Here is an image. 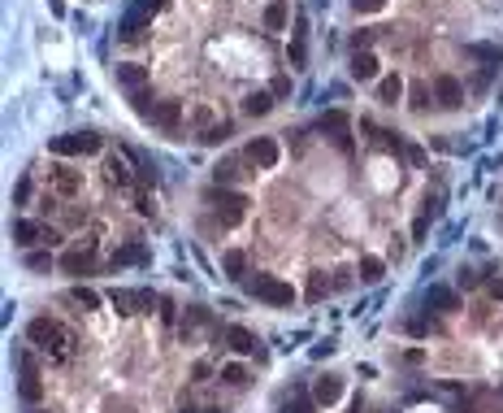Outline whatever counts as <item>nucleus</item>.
Returning a JSON list of instances; mask_svg holds the SVG:
<instances>
[{
	"instance_id": "393cba45",
	"label": "nucleus",
	"mask_w": 503,
	"mask_h": 413,
	"mask_svg": "<svg viewBox=\"0 0 503 413\" xmlns=\"http://www.w3.org/2000/svg\"><path fill=\"white\" fill-rule=\"evenodd\" d=\"M226 339H230L235 352H252V348H256V335L243 331V327H226Z\"/></svg>"
},
{
	"instance_id": "20e7f679",
	"label": "nucleus",
	"mask_w": 503,
	"mask_h": 413,
	"mask_svg": "<svg viewBox=\"0 0 503 413\" xmlns=\"http://www.w3.org/2000/svg\"><path fill=\"white\" fill-rule=\"evenodd\" d=\"M161 135H178V126H183V105L178 100H156V109H152V118H148Z\"/></svg>"
},
{
	"instance_id": "a19ab883",
	"label": "nucleus",
	"mask_w": 503,
	"mask_h": 413,
	"mask_svg": "<svg viewBox=\"0 0 503 413\" xmlns=\"http://www.w3.org/2000/svg\"><path fill=\"white\" fill-rule=\"evenodd\" d=\"M486 296H490V300H503V279H490V283H486Z\"/></svg>"
},
{
	"instance_id": "ea45409f",
	"label": "nucleus",
	"mask_w": 503,
	"mask_h": 413,
	"mask_svg": "<svg viewBox=\"0 0 503 413\" xmlns=\"http://www.w3.org/2000/svg\"><path fill=\"white\" fill-rule=\"evenodd\" d=\"M308 296H313V300H321V296H325V279H321V274H313V287H308Z\"/></svg>"
},
{
	"instance_id": "f257e3e1",
	"label": "nucleus",
	"mask_w": 503,
	"mask_h": 413,
	"mask_svg": "<svg viewBox=\"0 0 503 413\" xmlns=\"http://www.w3.org/2000/svg\"><path fill=\"white\" fill-rule=\"evenodd\" d=\"M26 335H31V344H35L39 352H52V357H70V344H74V335H70L57 318H35Z\"/></svg>"
},
{
	"instance_id": "4be33fe9",
	"label": "nucleus",
	"mask_w": 503,
	"mask_h": 413,
	"mask_svg": "<svg viewBox=\"0 0 503 413\" xmlns=\"http://www.w3.org/2000/svg\"><path fill=\"white\" fill-rule=\"evenodd\" d=\"M221 270H226L230 279H243L248 274V257L239 248H226V252H221Z\"/></svg>"
},
{
	"instance_id": "e433bc0d",
	"label": "nucleus",
	"mask_w": 503,
	"mask_h": 413,
	"mask_svg": "<svg viewBox=\"0 0 503 413\" xmlns=\"http://www.w3.org/2000/svg\"><path fill=\"white\" fill-rule=\"evenodd\" d=\"M313 404H317V400H308V396H300L295 404H287V413H313Z\"/></svg>"
},
{
	"instance_id": "58836bf2",
	"label": "nucleus",
	"mask_w": 503,
	"mask_h": 413,
	"mask_svg": "<svg viewBox=\"0 0 503 413\" xmlns=\"http://www.w3.org/2000/svg\"><path fill=\"white\" fill-rule=\"evenodd\" d=\"M26 266H31V270H48L52 262H48V257H44V252H31V257H26Z\"/></svg>"
},
{
	"instance_id": "f704fd0d",
	"label": "nucleus",
	"mask_w": 503,
	"mask_h": 413,
	"mask_svg": "<svg viewBox=\"0 0 503 413\" xmlns=\"http://www.w3.org/2000/svg\"><path fill=\"white\" fill-rule=\"evenodd\" d=\"M269 91H273L278 100H283V96H291V79H287V74H278V79L269 83Z\"/></svg>"
},
{
	"instance_id": "7ed1b4c3",
	"label": "nucleus",
	"mask_w": 503,
	"mask_h": 413,
	"mask_svg": "<svg viewBox=\"0 0 503 413\" xmlns=\"http://www.w3.org/2000/svg\"><path fill=\"white\" fill-rule=\"evenodd\" d=\"M57 157H96V152H104V135L96 131H74V135H57L48 144Z\"/></svg>"
},
{
	"instance_id": "f03ea898",
	"label": "nucleus",
	"mask_w": 503,
	"mask_h": 413,
	"mask_svg": "<svg viewBox=\"0 0 503 413\" xmlns=\"http://www.w3.org/2000/svg\"><path fill=\"white\" fill-rule=\"evenodd\" d=\"M248 292H252L256 300L273 304V309H291V304H295V287L283 283V279H273V274H252V279H248Z\"/></svg>"
},
{
	"instance_id": "a211bd4d",
	"label": "nucleus",
	"mask_w": 503,
	"mask_h": 413,
	"mask_svg": "<svg viewBox=\"0 0 503 413\" xmlns=\"http://www.w3.org/2000/svg\"><path fill=\"white\" fill-rule=\"evenodd\" d=\"M273 100H278L273 91H252V96L243 100V114H248V118H265V114L273 109Z\"/></svg>"
},
{
	"instance_id": "423d86ee",
	"label": "nucleus",
	"mask_w": 503,
	"mask_h": 413,
	"mask_svg": "<svg viewBox=\"0 0 503 413\" xmlns=\"http://www.w3.org/2000/svg\"><path fill=\"white\" fill-rule=\"evenodd\" d=\"M434 100H438L442 109L464 105V87H460V79H456V74H438V79H434Z\"/></svg>"
},
{
	"instance_id": "6ab92c4d",
	"label": "nucleus",
	"mask_w": 503,
	"mask_h": 413,
	"mask_svg": "<svg viewBox=\"0 0 503 413\" xmlns=\"http://www.w3.org/2000/svg\"><path fill=\"white\" fill-rule=\"evenodd\" d=\"M239 170H243V166H239V157L217 161V166H213V183H217V187H230V183H239Z\"/></svg>"
},
{
	"instance_id": "f3484780",
	"label": "nucleus",
	"mask_w": 503,
	"mask_h": 413,
	"mask_svg": "<svg viewBox=\"0 0 503 413\" xmlns=\"http://www.w3.org/2000/svg\"><path fill=\"white\" fill-rule=\"evenodd\" d=\"M18 392H22V400H31V404L44 396V387H39V374L31 370V357H22V387H18Z\"/></svg>"
},
{
	"instance_id": "9b49d317",
	"label": "nucleus",
	"mask_w": 503,
	"mask_h": 413,
	"mask_svg": "<svg viewBox=\"0 0 503 413\" xmlns=\"http://www.w3.org/2000/svg\"><path fill=\"white\" fill-rule=\"evenodd\" d=\"M52 191H57V196H78V191H83V174L70 170V166L52 170Z\"/></svg>"
},
{
	"instance_id": "4468645a",
	"label": "nucleus",
	"mask_w": 503,
	"mask_h": 413,
	"mask_svg": "<svg viewBox=\"0 0 503 413\" xmlns=\"http://www.w3.org/2000/svg\"><path fill=\"white\" fill-rule=\"evenodd\" d=\"M287 22H291V5L287 0H269L265 5V31H287Z\"/></svg>"
},
{
	"instance_id": "2eb2a0df",
	"label": "nucleus",
	"mask_w": 503,
	"mask_h": 413,
	"mask_svg": "<svg viewBox=\"0 0 503 413\" xmlns=\"http://www.w3.org/2000/svg\"><path fill=\"white\" fill-rule=\"evenodd\" d=\"M352 79L356 83H373L377 79V57L373 53H352Z\"/></svg>"
},
{
	"instance_id": "dca6fc26",
	"label": "nucleus",
	"mask_w": 503,
	"mask_h": 413,
	"mask_svg": "<svg viewBox=\"0 0 503 413\" xmlns=\"http://www.w3.org/2000/svg\"><path fill=\"white\" fill-rule=\"evenodd\" d=\"M14 244H22V248L44 244V227H39V222H31V218H18V222H14Z\"/></svg>"
},
{
	"instance_id": "aec40b11",
	"label": "nucleus",
	"mask_w": 503,
	"mask_h": 413,
	"mask_svg": "<svg viewBox=\"0 0 503 413\" xmlns=\"http://www.w3.org/2000/svg\"><path fill=\"white\" fill-rule=\"evenodd\" d=\"M204 327H213V314H208V309H187V318H183V339H191V335L204 331Z\"/></svg>"
},
{
	"instance_id": "2f4dec72",
	"label": "nucleus",
	"mask_w": 503,
	"mask_h": 413,
	"mask_svg": "<svg viewBox=\"0 0 503 413\" xmlns=\"http://www.w3.org/2000/svg\"><path fill=\"white\" fill-rule=\"evenodd\" d=\"M70 296H74V300H78V304H83V309H100V296H96V292H91V287H74V292H70Z\"/></svg>"
},
{
	"instance_id": "79ce46f5",
	"label": "nucleus",
	"mask_w": 503,
	"mask_h": 413,
	"mask_svg": "<svg viewBox=\"0 0 503 413\" xmlns=\"http://www.w3.org/2000/svg\"><path fill=\"white\" fill-rule=\"evenodd\" d=\"M52 244H61V231L57 227H44V248H52Z\"/></svg>"
},
{
	"instance_id": "473e14b6",
	"label": "nucleus",
	"mask_w": 503,
	"mask_h": 413,
	"mask_svg": "<svg viewBox=\"0 0 503 413\" xmlns=\"http://www.w3.org/2000/svg\"><path fill=\"white\" fill-rule=\"evenodd\" d=\"M352 9H356V14H382L386 0H352Z\"/></svg>"
},
{
	"instance_id": "b1692460",
	"label": "nucleus",
	"mask_w": 503,
	"mask_h": 413,
	"mask_svg": "<svg viewBox=\"0 0 503 413\" xmlns=\"http://www.w3.org/2000/svg\"><path fill=\"white\" fill-rule=\"evenodd\" d=\"M425 304H434V309H438V314H456V296H452V292H447V287H430Z\"/></svg>"
},
{
	"instance_id": "c756f323",
	"label": "nucleus",
	"mask_w": 503,
	"mask_h": 413,
	"mask_svg": "<svg viewBox=\"0 0 503 413\" xmlns=\"http://www.w3.org/2000/svg\"><path fill=\"white\" fill-rule=\"evenodd\" d=\"M191 126H200V131L217 126V122H213V109H208V105H195V109H191Z\"/></svg>"
},
{
	"instance_id": "c85d7f7f",
	"label": "nucleus",
	"mask_w": 503,
	"mask_h": 413,
	"mask_svg": "<svg viewBox=\"0 0 503 413\" xmlns=\"http://www.w3.org/2000/svg\"><path fill=\"white\" fill-rule=\"evenodd\" d=\"M131 262H143V248H139V244H131V248H122V252L113 257V270H118V266H131Z\"/></svg>"
},
{
	"instance_id": "a878e982",
	"label": "nucleus",
	"mask_w": 503,
	"mask_h": 413,
	"mask_svg": "<svg viewBox=\"0 0 503 413\" xmlns=\"http://www.w3.org/2000/svg\"><path fill=\"white\" fill-rule=\"evenodd\" d=\"M386 274V262H382V257H360V279L365 283H377Z\"/></svg>"
},
{
	"instance_id": "7c9ffc66",
	"label": "nucleus",
	"mask_w": 503,
	"mask_h": 413,
	"mask_svg": "<svg viewBox=\"0 0 503 413\" xmlns=\"http://www.w3.org/2000/svg\"><path fill=\"white\" fill-rule=\"evenodd\" d=\"M221 379H226L230 387H243V383H248V370H243V366H221Z\"/></svg>"
},
{
	"instance_id": "c03bdc74",
	"label": "nucleus",
	"mask_w": 503,
	"mask_h": 413,
	"mask_svg": "<svg viewBox=\"0 0 503 413\" xmlns=\"http://www.w3.org/2000/svg\"><path fill=\"white\" fill-rule=\"evenodd\" d=\"M14 200H18V204H26V200H31V183H26V179L18 183V191H14Z\"/></svg>"
},
{
	"instance_id": "ddd939ff",
	"label": "nucleus",
	"mask_w": 503,
	"mask_h": 413,
	"mask_svg": "<svg viewBox=\"0 0 503 413\" xmlns=\"http://www.w3.org/2000/svg\"><path fill=\"white\" fill-rule=\"evenodd\" d=\"M321 131H334V139H339L343 152L352 148V139H347V114H343V109H330V114L321 118Z\"/></svg>"
},
{
	"instance_id": "5701e85b",
	"label": "nucleus",
	"mask_w": 503,
	"mask_h": 413,
	"mask_svg": "<svg viewBox=\"0 0 503 413\" xmlns=\"http://www.w3.org/2000/svg\"><path fill=\"white\" fill-rule=\"evenodd\" d=\"M61 270H66V274H87V270H91V248L66 252V257H61Z\"/></svg>"
},
{
	"instance_id": "a18cd8bd",
	"label": "nucleus",
	"mask_w": 503,
	"mask_h": 413,
	"mask_svg": "<svg viewBox=\"0 0 503 413\" xmlns=\"http://www.w3.org/2000/svg\"><path fill=\"white\" fill-rule=\"evenodd\" d=\"M200 413H221V409H213V404H208V409H200Z\"/></svg>"
},
{
	"instance_id": "cd10ccee",
	"label": "nucleus",
	"mask_w": 503,
	"mask_h": 413,
	"mask_svg": "<svg viewBox=\"0 0 503 413\" xmlns=\"http://www.w3.org/2000/svg\"><path fill=\"white\" fill-rule=\"evenodd\" d=\"M108 179H113L118 187H131V166L122 157H108Z\"/></svg>"
},
{
	"instance_id": "72a5a7b5",
	"label": "nucleus",
	"mask_w": 503,
	"mask_h": 413,
	"mask_svg": "<svg viewBox=\"0 0 503 413\" xmlns=\"http://www.w3.org/2000/svg\"><path fill=\"white\" fill-rule=\"evenodd\" d=\"M161 5H165V0H135V14L152 18V14H161Z\"/></svg>"
},
{
	"instance_id": "1a4fd4ad",
	"label": "nucleus",
	"mask_w": 503,
	"mask_h": 413,
	"mask_svg": "<svg viewBox=\"0 0 503 413\" xmlns=\"http://www.w3.org/2000/svg\"><path fill=\"white\" fill-rule=\"evenodd\" d=\"M113 79L135 96V91H143V83H148V70L139 66V61H122V66H113Z\"/></svg>"
},
{
	"instance_id": "0eeeda50",
	"label": "nucleus",
	"mask_w": 503,
	"mask_h": 413,
	"mask_svg": "<svg viewBox=\"0 0 503 413\" xmlns=\"http://www.w3.org/2000/svg\"><path fill=\"white\" fill-rule=\"evenodd\" d=\"M313 400L321 404V409H334L343 400V379L339 374H321L317 383H313Z\"/></svg>"
},
{
	"instance_id": "6e6552de",
	"label": "nucleus",
	"mask_w": 503,
	"mask_h": 413,
	"mask_svg": "<svg viewBox=\"0 0 503 413\" xmlns=\"http://www.w3.org/2000/svg\"><path fill=\"white\" fill-rule=\"evenodd\" d=\"M108 300H113L118 314H139V309H152V292H126V287H118Z\"/></svg>"
},
{
	"instance_id": "37998d69",
	"label": "nucleus",
	"mask_w": 503,
	"mask_h": 413,
	"mask_svg": "<svg viewBox=\"0 0 503 413\" xmlns=\"http://www.w3.org/2000/svg\"><path fill=\"white\" fill-rule=\"evenodd\" d=\"M191 374H195V383H204V379L213 374V366H208V361H195V370H191Z\"/></svg>"
},
{
	"instance_id": "f8f14e48",
	"label": "nucleus",
	"mask_w": 503,
	"mask_h": 413,
	"mask_svg": "<svg viewBox=\"0 0 503 413\" xmlns=\"http://www.w3.org/2000/svg\"><path fill=\"white\" fill-rule=\"evenodd\" d=\"M148 22H152V18H143V14H135V9H131V18L122 22L118 39H122V44H143V39H148Z\"/></svg>"
},
{
	"instance_id": "c9c22d12",
	"label": "nucleus",
	"mask_w": 503,
	"mask_h": 413,
	"mask_svg": "<svg viewBox=\"0 0 503 413\" xmlns=\"http://www.w3.org/2000/svg\"><path fill=\"white\" fill-rule=\"evenodd\" d=\"M430 105V87H412V109H425Z\"/></svg>"
},
{
	"instance_id": "bb28decb",
	"label": "nucleus",
	"mask_w": 503,
	"mask_h": 413,
	"mask_svg": "<svg viewBox=\"0 0 503 413\" xmlns=\"http://www.w3.org/2000/svg\"><path fill=\"white\" fill-rule=\"evenodd\" d=\"M230 135H235V122H217V126H208L200 139H204V144H226Z\"/></svg>"
},
{
	"instance_id": "39448f33",
	"label": "nucleus",
	"mask_w": 503,
	"mask_h": 413,
	"mask_svg": "<svg viewBox=\"0 0 503 413\" xmlns=\"http://www.w3.org/2000/svg\"><path fill=\"white\" fill-rule=\"evenodd\" d=\"M278 157H283V148H278L269 135H260V139H252V144H248V161H252L256 170H273V166H278Z\"/></svg>"
},
{
	"instance_id": "49530a36",
	"label": "nucleus",
	"mask_w": 503,
	"mask_h": 413,
	"mask_svg": "<svg viewBox=\"0 0 503 413\" xmlns=\"http://www.w3.org/2000/svg\"><path fill=\"white\" fill-rule=\"evenodd\" d=\"M35 413H44V409H35Z\"/></svg>"
},
{
	"instance_id": "9d476101",
	"label": "nucleus",
	"mask_w": 503,
	"mask_h": 413,
	"mask_svg": "<svg viewBox=\"0 0 503 413\" xmlns=\"http://www.w3.org/2000/svg\"><path fill=\"white\" fill-rule=\"evenodd\" d=\"M217 214L226 218L230 227H235V222H243V214H248V196H243V191H221V204H217Z\"/></svg>"
},
{
	"instance_id": "4c0bfd02",
	"label": "nucleus",
	"mask_w": 503,
	"mask_h": 413,
	"mask_svg": "<svg viewBox=\"0 0 503 413\" xmlns=\"http://www.w3.org/2000/svg\"><path fill=\"white\" fill-rule=\"evenodd\" d=\"M135 209H139V214H152L156 204H152V196H148V191H139V196H135Z\"/></svg>"
},
{
	"instance_id": "412c9836",
	"label": "nucleus",
	"mask_w": 503,
	"mask_h": 413,
	"mask_svg": "<svg viewBox=\"0 0 503 413\" xmlns=\"http://www.w3.org/2000/svg\"><path fill=\"white\" fill-rule=\"evenodd\" d=\"M400 96H404V79H400V74H386V79L377 83V100H382V105H395Z\"/></svg>"
}]
</instances>
